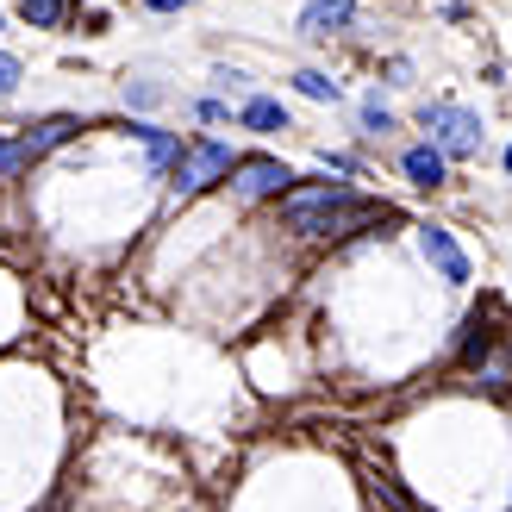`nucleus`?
I'll return each mask as SVG.
<instances>
[{
	"mask_svg": "<svg viewBox=\"0 0 512 512\" xmlns=\"http://www.w3.org/2000/svg\"><path fill=\"white\" fill-rule=\"evenodd\" d=\"M281 219H288V232H300V238H350V232L381 225L394 213L381 207V200H356L344 182H306V188L281 194Z\"/></svg>",
	"mask_w": 512,
	"mask_h": 512,
	"instance_id": "obj_1",
	"label": "nucleus"
},
{
	"mask_svg": "<svg viewBox=\"0 0 512 512\" xmlns=\"http://www.w3.org/2000/svg\"><path fill=\"white\" fill-rule=\"evenodd\" d=\"M419 125L431 132V144H438L444 157H475V150H481V113L456 107V100H425Z\"/></svg>",
	"mask_w": 512,
	"mask_h": 512,
	"instance_id": "obj_2",
	"label": "nucleus"
},
{
	"mask_svg": "<svg viewBox=\"0 0 512 512\" xmlns=\"http://www.w3.org/2000/svg\"><path fill=\"white\" fill-rule=\"evenodd\" d=\"M232 169H238V163H232V150H225L219 138H200V144L182 150V163H175V194L194 200V194H207L213 182H225Z\"/></svg>",
	"mask_w": 512,
	"mask_h": 512,
	"instance_id": "obj_3",
	"label": "nucleus"
},
{
	"mask_svg": "<svg viewBox=\"0 0 512 512\" xmlns=\"http://www.w3.org/2000/svg\"><path fill=\"white\" fill-rule=\"evenodd\" d=\"M232 175H238V200L288 194V182H294V169H288V163H275V157H250V163H238Z\"/></svg>",
	"mask_w": 512,
	"mask_h": 512,
	"instance_id": "obj_4",
	"label": "nucleus"
},
{
	"mask_svg": "<svg viewBox=\"0 0 512 512\" xmlns=\"http://www.w3.org/2000/svg\"><path fill=\"white\" fill-rule=\"evenodd\" d=\"M75 132H82V119H69V113H57V119H38V125H25V138H19V150H25V163H38V157H50L57 144H69Z\"/></svg>",
	"mask_w": 512,
	"mask_h": 512,
	"instance_id": "obj_5",
	"label": "nucleus"
},
{
	"mask_svg": "<svg viewBox=\"0 0 512 512\" xmlns=\"http://www.w3.org/2000/svg\"><path fill=\"white\" fill-rule=\"evenodd\" d=\"M419 244H425V256H431V269H438L444 281H469V256L456 250V238L444 232V225H425V232H419Z\"/></svg>",
	"mask_w": 512,
	"mask_h": 512,
	"instance_id": "obj_6",
	"label": "nucleus"
},
{
	"mask_svg": "<svg viewBox=\"0 0 512 512\" xmlns=\"http://www.w3.org/2000/svg\"><path fill=\"white\" fill-rule=\"evenodd\" d=\"M350 19H356L350 0H313V7L300 13V32L306 38H338V32H350Z\"/></svg>",
	"mask_w": 512,
	"mask_h": 512,
	"instance_id": "obj_7",
	"label": "nucleus"
},
{
	"mask_svg": "<svg viewBox=\"0 0 512 512\" xmlns=\"http://www.w3.org/2000/svg\"><path fill=\"white\" fill-rule=\"evenodd\" d=\"M444 163L450 157H444L438 144H419V150H406L400 169H406V182H413V188H444Z\"/></svg>",
	"mask_w": 512,
	"mask_h": 512,
	"instance_id": "obj_8",
	"label": "nucleus"
},
{
	"mask_svg": "<svg viewBox=\"0 0 512 512\" xmlns=\"http://www.w3.org/2000/svg\"><path fill=\"white\" fill-rule=\"evenodd\" d=\"M244 125L250 132H288V113H281V100H244Z\"/></svg>",
	"mask_w": 512,
	"mask_h": 512,
	"instance_id": "obj_9",
	"label": "nucleus"
},
{
	"mask_svg": "<svg viewBox=\"0 0 512 512\" xmlns=\"http://www.w3.org/2000/svg\"><path fill=\"white\" fill-rule=\"evenodd\" d=\"M138 138H144V150H150V163H157V169L182 163V144H175L169 132H157V125H138Z\"/></svg>",
	"mask_w": 512,
	"mask_h": 512,
	"instance_id": "obj_10",
	"label": "nucleus"
},
{
	"mask_svg": "<svg viewBox=\"0 0 512 512\" xmlns=\"http://www.w3.org/2000/svg\"><path fill=\"white\" fill-rule=\"evenodd\" d=\"M19 19L50 32V25H63V0H19Z\"/></svg>",
	"mask_w": 512,
	"mask_h": 512,
	"instance_id": "obj_11",
	"label": "nucleus"
},
{
	"mask_svg": "<svg viewBox=\"0 0 512 512\" xmlns=\"http://www.w3.org/2000/svg\"><path fill=\"white\" fill-rule=\"evenodd\" d=\"M294 88H300L306 100H338V82H331V75H319V69H300Z\"/></svg>",
	"mask_w": 512,
	"mask_h": 512,
	"instance_id": "obj_12",
	"label": "nucleus"
},
{
	"mask_svg": "<svg viewBox=\"0 0 512 512\" xmlns=\"http://www.w3.org/2000/svg\"><path fill=\"white\" fill-rule=\"evenodd\" d=\"M363 125H369L375 138H381V132H394V113L381 107V94H369V100H363Z\"/></svg>",
	"mask_w": 512,
	"mask_h": 512,
	"instance_id": "obj_13",
	"label": "nucleus"
},
{
	"mask_svg": "<svg viewBox=\"0 0 512 512\" xmlns=\"http://www.w3.org/2000/svg\"><path fill=\"white\" fill-rule=\"evenodd\" d=\"M19 169H25V150H19V138H13V144H0V182H13Z\"/></svg>",
	"mask_w": 512,
	"mask_h": 512,
	"instance_id": "obj_14",
	"label": "nucleus"
},
{
	"mask_svg": "<svg viewBox=\"0 0 512 512\" xmlns=\"http://www.w3.org/2000/svg\"><path fill=\"white\" fill-rule=\"evenodd\" d=\"M19 75H25V69H19V57H7V50H0V100L19 88Z\"/></svg>",
	"mask_w": 512,
	"mask_h": 512,
	"instance_id": "obj_15",
	"label": "nucleus"
},
{
	"mask_svg": "<svg viewBox=\"0 0 512 512\" xmlns=\"http://www.w3.org/2000/svg\"><path fill=\"white\" fill-rule=\"evenodd\" d=\"M144 7H157V13H182L188 0H144Z\"/></svg>",
	"mask_w": 512,
	"mask_h": 512,
	"instance_id": "obj_16",
	"label": "nucleus"
},
{
	"mask_svg": "<svg viewBox=\"0 0 512 512\" xmlns=\"http://www.w3.org/2000/svg\"><path fill=\"white\" fill-rule=\"evenodd\" d=\"M506 169H512V150H506Z\"/></svg>",
	"mask_w": 512,
	"mask_h": 512,
	"instance_id": "obj_17",
	"label": "nucleus"
},
{
	"mask_svg": "<svg viewBox=\"0 0 512 512\" xmlns=\"http://www.w3.org/2000/svg\"><path fill=\"white\" fill-rule=\"evenodd\" d=\"M50 512H57V506H50Z\"/></svg>",
	"mask_w": 512,
	"mask_h": 512,
	"instance_id": "obj_18",
	"label": "nucleus"
}]
</instances>
